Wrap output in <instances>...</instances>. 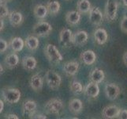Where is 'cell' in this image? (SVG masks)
Instances as JSON below:
<instances>
[{"instance_id": "6da1fadb", "label": "cell", "mask_w": 127, "mask_h": 119, "mask_svg": "<svg viewBox=\"0 0 127 119\" xmlns=\"http://www.w3.org/2000/svg\"><path fill=\"white\" fill-rule=\"evenodd\" d=\"M65 105L59 99H51L48 100L44 105V111L49 114L59 115L63 111Z\"/></svg>"}, {"instance_id": "7a4b0ae2", "label": "cell", "mask_w": 127, "mask_h": 119, "mask_svg": "<svg viewBox=\"0 0 127 119\" xmlns=\"http://www.w3.org/2000/svg\"><path fill=\"white\" fill-rule=\"evenodd\" d=\"M44 54L51 64H59L63 60V56L61 54L57 47L51 44H47L44 48Z\"/></svg>"}, {"instance_id": "3957f363", "label": "cell", "mask_w": 127, "mask_h": 119, "mask_svg": "<svg viewBox=\"0 0 127 119\" xmlns=\"http://www.w3.org/2000/svg\"><path fill=\"white\" fill-rule=\"evenodd\" d=\"M45 79L48 87L54 91L58 90L61 86V83H62V77L60 75L51 69L47 71Z\"/></svg>"}, {"instance_id": "277c9868", "label": "cell", "mask_w": 127, "mask_h": 119, "mask_svg": "<svg viewBox=\"0 0 127 119\" xmlns=\"http://www.w3.org/2000/svg\"><path fill=\"white\" fill-rule=\"evenodd\" d=\"M21 91L17 88L8 87L2 90V97L5 102L9 104L17 103L20 101L21 99Z\"/></svg>"}, {"instance_id": "5b68a950", "label": "cell", "mask_w": 127, "mask_h": 119, "mask_svg": "<svg viewBox=\"0 0 127 119\" xmlns=\"http://www.w3.org/2000/svg\"><path fill=\"white\" fill-rule=\"evenodd\" d=\"M52 31V26L47 21H40L33 26L32 32L35 36L39 37H47Z\"/></svg>"}, {"instance_id": "8992f818", "label": "cell", "mask_w": 127, "mask_h": 119, "mask_svg": "<svg viewBox=\"0 0 127 119\" xmlns=\"http://www.w3.org/2000/svg\"><path fill=\"white\" fill-rule=\"evenodd\" d=\"M118 11L117 0H107L105 6V17L108 21H113L116 18Z\"/></svg>"}, {"instance_id": "52a82bcc", "label": "cell", "mask_w": 127, "mask_h": 119, "mask_svg": "<svg viewBox=\"0 0 127 119\" xmlns=\"http://www.w3.org/2000/svg\"><path fill=\"white\" fill-rule=\"evenodd\" d=\"M104 92L106 97L111 101H114L118 99V97L119 96L121 93V90L119 87L115 83H107L104 88Z\"/></svg>"}, {"instance_id": "ba28073f", "label": "cell", "mask_w": 127, "mask_h": 119, "mask_svg": "<svg viewBox=\"0 0 127 119\" xmlns=\"http://www.w3.org/2000/svg\"><path fill=\"white\" fill-rule=\"evenodd\" d=\"M89 21L90 22L96 26L100 25L103 21V14L98 7H92L89 11Z\"/></svg>"}, {"instance_id": "9c48e42d", "label": "cell", "mask_w": 127, "mask_h": 119, "mask_svg": "<svg viewBox=\"0 0 127 119\" xmlns=\"http://www.w3.org/2000/svg\"><path fill=\"white\" fill-rule=\"evenodd\" d=\"M120 111L121 109L118 107L117 106L115 105L107 106V107L103 108L102 111V116L104 118H108V119L117 118L119 116Z\"/></svg>"}, {"instance_id": "30bf717a", "label": "cell", "mask_w": 127, "mask_h": 119, "mask_svg": "<svg viewBox=\"0 0 127 119\" xmlns=\"http://www.w3.org/2000/svg\"><path fill=\"white\" fill-rule=\"evenodd\" d=\"M89 39V34L84 30H79L73 35L72 43L74 45L83 46L85 45Z\"/></svg>"}, {"instance_id": "8fae6325", "label": "cell", "mask_w": 127, "mask_h": 119, "mask_svg": "<svg viewBox=\"0 0 127 119\" xmlns=\"http://www.w3.org/2000/svg\"><path fill=\"white\" fill-rule=\"evenodd\" d=\"M36 108H37V105L35 101L32 100L25 101L22 106L23 115L29 116V118H31L34 114H36Z\"/></svg>"}, {"instance_id": "7c38bea8", "label": "cell", "mask_w": 127, "mask_h": 119, "mask_svg": "<svg viewBox=\"0 0 127 119\" xmlns=\"http://www.w3.org/2000/svg\"><path fill=\"white\" fill-rule=\"evenodd\" d=\"M81 18V14L78 10L68 11L65 14V21L69 25H76L79 24Z\"/></svg>"}, {"instance_id": "4fadbf2b", "label": "cell", "mask_w": 127, "mask_h": 119, "mask_svg": "<svg viewBox=\"0 0 127 119\" xmlns=\"http://www.w3.org/2000/svg\"><path fill=\"white\" fill-rule=\"evenodd\" d=\"M85 94L89 97V98H96L99 94V87L98 83L94 82H90L87 84L85 88Z\"/></svg>"}, {"instance_id": "5bb4252c", "label": "cell", "mask_w": 127, "mask_h": 119, "mask_svg": "<svg viewBox=\"0 0 127 119\" xmlns=\"http://www.w3.org/2000/svg\"><path fill=\"white\" fill-rule=\"evenodd\" d=\"M30 87L36 92L41 91L43 87V79L42 76L39 74H35L30 79Z\"/></svg>"}, {"instance_id": "9a60e30c", "label": "cell", "mask_w": 127, "mask_h": 119, "mask_svg": "<svg viewBox=\"0 0 127 119\" xmlns=\"http://www.w3.org/2000/svg\"><path fill=\"white\" fill-rule=\"evenodd\" d=\"M80 59L86 65L93 64L96 60V55L93 50H86L80 55Z\"/></svg>"}, {"instance_id": "2e32d148", "label": "cell", "mask_w": 127, "mask_h": 119, "mask_svg": "<svg viewBox=\"0 0 127 119\" xmlns=\"http://www.w3.org/2000/svg\"><path fill=\"white\" fill-rule=\"evenodd\" d=\"M94 38L98 45H103L107 41V40H108L107 32L103 28L96 29L94 32Z\"/></svg>"}, {"instance_id": "e0dca14e", "label": "cell", "mask_w": 127, "mask_h": 119, "mask_svg": "<svg viewBox=\"0 0 127 119\" xmlns=\"http://www.w3.org/2000/svg\"><path fill=\"white\" fill-rule=\"evenodd\" d=\"M79 70V64L77 61H69L63 65L64 72L69 76L76 75Z\"/></svg>"}, {"instance_id": "ac0fdd59", "label": "cell", "mask_w": 127, "mask_h": 119, "mask_svg": "<svg viewBox=\"0 0 127 119\" xmlns=\"http://www.w3.org/2000/svg\"><path fill=\"white\" fill-rule=\"evenodd\" d=\"M73 33L69 29H63L59 33V41L63 45H69L72 43Z\"/></svg>"}, {"instance_id": "d6986e66", "label": "cell", "mask_w": 127, "mask_h": 119, "mask_svg": "<svg viewBox=\"0 0 127 119\" xmlns=\"http://www.w3.org/2000/svg\"><path fill=\"white\" fill-rule=\"evenodd\" d=\"M83 107H84L83 103L79 99H73L69 101V111L73 113V114H80L82 111Z\"/></svg>"}, {"instance_id": "ffe728a7", "label": "cell", "mask_w": 127, "mask_h": 119, "mask_svg": "<svg viewBox=\"0 0 127 119\" xmlns=\"http://www.w3.org/2000/svg\"><path fill=\"white\" fill-rule=\"evenodd\" d=\"M89 79L92 82L96 83L99 84V83H102L104 80L105 74L103 70L99 69V68H95V69H93V71L91 72V73L89 74Z\"/></svg>"}, {"instance_id": "44dd1931", "label": "cell", "mask_w": 127, "mask_h": 119, "mask_svg": "<svg viewBox=\"0 0 127 119\" xmlns=\"http://www.w3.org/2000/svg\"><path fill=\"white\" fill-rule=\"evenodd\" d=\"M25 41H23L22 38L21 37H14L10 40V45L11 49L15 52H20L23 49V48L25 46Z\"/></svg>"}, {"instance_id": "7402d4cb", "label": "cell", "mask_w": 127, "mask_h": 119, "mask_svg": "<svg viewBox=\"0 0 127 119\" xmlns=\"http://www.w3.org/2000/svg\"><path fill=\"white\" fill-rule=\"evenodd\" d=\"M9 21H10V24L13 26H18L20 25L23 21V16L20 12L17 11H12L10 13V14L8 16Z\"/></svg>"}, {"instance_id": "603a6c76", "label": "cell", "mask_w": 127, "mask_h": 119, "mask_svg": "<svg viewBox=\"0 0 127 119\" xmlns=\"http://www.w3.org/2000/svg\"><path fill=\"white\" fill-rule=\"evenodd\" d=\"M21 64H22V66L25 69L28 70V71H32V70L36 68L37 61L32 56H25L22 59Z\"/></svg>"}, {"instance_id": "cb8c5ba5", "label": "cell", "mask_w": 127, "mask_h": 119, "mask_svg": "<svg viewBox=\"0 0 127 119\" xmlns=\"http://www.w3.org/2000/svg\"><path fill=\"white\" fill-rule=\"evenodd\" d=\"M25 44L28 49L31 51H34L37 49L40 41H39V39L36 36H29L25 39Z\"/></svg>"}, {"instance_id": "d4e9b609", "label": "cell", "mask_w": 127, "mask_h": 119, "mask_svg": "<svg viewBox=\"0 0 127 119\" xmlns=\"http://www.w3.org/2000/svg\"><path fill=\"white\" fill-rule=\"evenodd\" d=\"M19 63V57L16 53H11L6 56L5 64L8 68H14Z\"/></svg>"}, {"instance_id": "484cf974", "label": "cell", "mask_w": 127, "mask_h": 119, "mask_svg": "<svg viewBox=\"0 0 127 119\" xmlns=\"http://www.w3.org/2000/svg\"><path fill=\"white\" fill-rule=\"evenodd\" d=\"M92 9V5L89 0H79L77 3V10L81 14H88Z\"/></svg>"}, {"instance_id": "4316f807", "label": "cell", "mask_w": 127, "mask_h": 119, "mask_svg": "<svg viewBox=\"0 0 127 119\" xmlns=\"http://www.w3.org/2000/svg\"><path fill=\"white\" fill-rule=\"evenodd\" d=\"M34 15L37 17L38 19H43L45 18L47 15V8L46 6L43 5H36L33 9Z\"/></svg>"}, {"instance_id": "83f0119b", "label": "cell", "mask_w": 127, "mask_h": 119, "mask_svg": "<svg viewBox=\"0 0 127 119\" xmlns=\"http://www.w3.org/2000/svg\"><path fill=\"white\" fill-rule=\"evenodd\" d=\"M48 13L51 15H55L60 11L61 5L58 1H49L46 5Z\"/></svg>"}, {"instance_id": "f1b7e54d", "label": "cell", "mask_w": 127, "mask_h": 119, "mask_svg": "<svg viewBox=\"0 0 127 119\" xmlns=\"http://www.w3.org/2000/svg\"><path fill=\"white\" fill-rule=\"evenodd\" d=\"M69 89H70L71 92L75 95H80L84 91V88H83L82 84L77 80L72 81L69 85Z\"/></svg>"}, {"instance_id": "f546056e", "label": "cell", "mask_w": 127, "mask_h": 119, "mask_svg": "<svg viewBox=\"0 0 127 119\" xmlns=\"http://www.w3.org/2000/svg\"><path fill=\"white\" fill-rule=\"evenodd\" d=\"M10 14V12L8 10V8L6 6L5 3L3 2L0 4V18H3V17H7Z\"/></svg>"}, {"instance_id": "4dcf8cb0", "label": "cell", "mask_w": 127, "mask_h": 119, "mask_svg": "<svg viewBox=\"0 0 127 119\" xmlns=\"http://www.w3.org/2000/svg\"><path fill=\"white\" fill-rule=\"evenodd\" d=\"M120 29L123 33H127V15H125L121 21Z\"/></svg>"}, {"instance_id": "1f68e13d", "label": "cell", "mask_w": 127, "mask_h": 119, "mask_svg": "<svg viewBox=\"0 0 127 119\" xmlns=\"http://www.w3.org/2000/svg\"><path fill=\"white\" fill-rule=\"evenodd\" d=\"M8 43L3 39H0V53L5 52L8 48Z\"/></svg>"}, {"instance_id": "d6a6232c", "label": "cell", "mask_w": 127, "mask_h": 119, "mask_svg": "<svg viewBox=\"0 0 127 119\" xmlns=\"http://www.w3.org/2000/svg\"><path fill=\"white\" fill-rule=\"evenodd\" d=\"M119 118L127 119V110H121Z\"/></svg>"}, {"instance_id": "836d02e7", "label": "cell", "mask_w": 127, "mask_h": 119, "mask_svg": "<svg viewBox=\"0 0 127 119\" xmlns=\"http://www.w3.org/2000/svg\"><path fill=\"white\" fill-rule=\"evenodd\" d=\"M31 118H36V119L43 118V119H46L47 118V116L45 115V114H34L31 117Z\"/></svg>"}, {"instance_id": "e575fe53", "label": "cell", "mask_w": 127, "mask_h": 119, "mask_svg": "<svg viewBox=\"0 0 127 119\" xmlns=\"http://www.w3.org/2000/svg\"><path fill=\"white\" fill-rule=\"evenodd\" d=\"M6 118H8V119H18L19 118L14 114H7V115L6 116Z\"/></svg>"}, {"instance_id": "d590c367", "label": "cell", "mask_w": 127, "mask_h": 119, "mask_svg": "<svg viewBox=\"0 0 127 119\" xmlns=\"http://www.w3.org/2000/svg\"><path fill=\"white\" fill-rule=\"evenodd\" d=\"M122 60H123V62H124L125 65L127 66V51L123 54V56H122Z\"/></svg>"}, {"instance_id": "8d00e7d4", "label": "cell", "mask_w": 127, "mask_h": 119, "mask_svg": "<svg viewBox=\"0 0 127 119\" xmlns=\"http://www.w3.org/2000/svg\"><path fill=\"white\" fill-rule=\"evenodd\" d=\"M4 28V21H2V18H0V32L2 31Z\"/></svg>"}, {"instance_id": "74e56055", "label": "cell", "mask_w": 127, "mask_h": 119, "mask_svg": "<svg viewBox=\"0 0 127 119\" xmlns=\"http://www.w3.org/2000/svg\"><path fill=\"white\" fill-rule=\"evenodd\" d=\"M3 108H4V103L2 102V100L0 99V114H1L3 111Z\"/></svg>"}, {"instance_id": "f35d334b", "label": "cell", "mask_w": 127, "mask_h": 119, "mask_svg": "<svg viewBox=\"0 0 127 119\" xmlns=\"http://www.w3.org/2000/svg\"><path fill=\"white\" fill-rule=\"evenodd\" d=\"M122 2H123L124 6H125L126 7H127V0H122Z\"/></svg>"}, {"instance_id": "ab89813d", "label": "cell", "mask_w": 127, "mask_h": 119, "mask_svg": "<svg viewBox=\"0 0 127 119\" xmlns=\"http://www.w3.org/2000/svg\"><path fill=\"white\" fill-rule=\"evenodd\" d=\"M3 72V68H2V66L1 65V64H0V74H2Z\"/></svg>"}, {"instance_id": "60d3db41", "label": "cell", "mask_w": 127, "mask_h": 119, "mask_svg": "<svg viewBox=\"0 0 127 119\" xmlns=\"http://www.w3.org/2000/svg\"><path fill=\"white\" fill-rule=\"evenodd\" d=\"M4 2H8V1H10V0H3Z\"/></svg>"}, {"instance_id": "b9f144b4", "label": "cell", "mask_w": 127, "mask_h": 119, "mask_svg": "<svg viewBox=\"0 0 127 119\" xmlns=\"http://www.w3.org/2000/svg\"><path fill=\"white\" fill-rule=\"evenodd\" d=\"M2 2H4V1H3V0H0V4H1V3H2Z\"/></svg>"}]
</instances>
